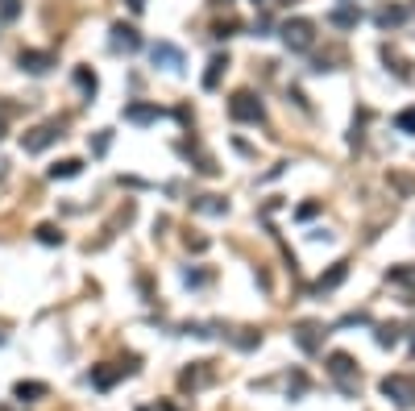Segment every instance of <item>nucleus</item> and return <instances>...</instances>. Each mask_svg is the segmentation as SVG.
I'll use <instances>...</instances> for the list:
<instances>
[{
	"label": "nucleus",
	"mask_w": 415,
	"mask_h": 411,
	"mask_svg": "<svg viewBox=\"0 0 415 411\" xmlns=\"http://www.w3.org/2000/svg\"><path fill=\"white\" fill-rule=\"evenodd\" d=\"M149 58H154V67H162V71H171V75H179L183 71V50L174 46V42H154L149 46Z\"/></svg>",
	"instance_id": "obj_4"
},
{
	"label": "nucleus",
	"mask_w": 415,
	"mask_h": 411,
	"mask_svg": "<svg viewBox=\"0 0 415 411\" xmlns=\"http://www.w3.org/2000/svg\"><path fill=\"white\" fill-rule=\"evenodd\" d=\"M387 279L399 283V287H415V266H411V262H407V266H391V270H387Z\"/></svg>",
	"instance_id": "obj_17"
},
{
	"label": "nucleus",
	"mask_w": 415,
	"mask_h": 411,
	"mask_svg": "<svg viewBox=\"0 0 415 411\" xmlns=\"http://www.w3.org/2000/svg\"><path fill=\"white\" fill-rule=\"evenodd\" d=\"M17 13H21V0H0V17L4 21H13Z\"/></svg>",
	"instance_id": "obj_23"
},
{
	"label": "nucleus",
	"mask_w": 415,
	"mask_h": 411,
	"mask_svg": "<svg viewBox=\"0 0 415 411\" xmlns=\"http://www.w3.org/2000/svg\"><path fill=\"white\" fill-rule=\"evenodd\" d=\"M224 67H228V58H224V54H216V58L208 63V71H204V88H208V92H212V88L220 83V75H224Z\"/></svg>",
	"instance_id": "obj_15"
},
{
	"label": "nucleus",
	"mask_w": 415,
	"mask_h": 411,
	"mask_svg": "<svg viewBox=\"0 0 415 411\" xmlns=\"http://www.w3.org/2000/svg\"><path fill=\"white\" fill-rule=\"evenodd\" d=\"M63 137V129H58V121H50V125H38V129H29V133H21V150L25 154H42L46 145H54Z\"/></svg>",
	"instance_id": "obj_3"
},
{
	"label": "nucleus",
	"mask_w": 415,
	"mask_h": 411,
	"mask_svg": "<svg viewBox=\"0 0 415 411\" xmlns=\"http://www.w3.org/2000/svg\"><path fill=\"white\" fill-rule=\"evenodd\" d=\"M50 67H54V54H50V50H21V71L46 75Z\"/></svg>",
	"instance_id": "obj_7"
},
{
	"label": "nucleus",
	"mask_w": 415,
	"mask_h": 411,
	"mask_svg": "<svg viewBox=\"0 0 415 411\" xmlns=\"http://www.w3.org/2000/svg\"><path fill=\"white\" fill-rule=\"evenodd\" d=\"M345 274H349V262H337L328 274H320V279H316V291H320V295H324V291H337L345 283Z\"/></svg>",
	"instance_id": "obj_11"
},
{
	"label": "nucleus",
	"mask_w": 415,
	"mask_h": 411,
	"mask_svg": "<svg viewBox=\"0 0 415 411\" xmlns=\"http://www.w3.org/2000/svg\"><path fill=\"white\" fill-rule=\"evenodd\" d=\"M125 374V365H100V370H92V387H100V390H108L117 378Z\"/></svg>",
	"instance_id": "obj_12"
},
{
	"label": "nucleus",
	"mask_w": 415,
	"mask_h": 411,
	"mask_svg": "<svg viewBox=\"0 0 415 411\" xmlns=\"http://www.w3.org/2000/svg\"><path fill=\"white\" fill-rule=\"evenodd\" d=\"M283 46L295 50V54L312 50L316 46V25L308 21V17H291V21L283 25Z\"/></svg>",
	"instance_id": "obj_1"
},
{
	"label": "nucleus",
	"mask_w": 415,
	"mask_h": 411,
	"mask_svg": "<svg viewBox=\"0 0 415 411\" xmlns=\"http://www.w3.org/2000/svg\"><path fill=\"white\" fill-rule=\"evenodd\" d=\"M228 117L245 121V125H262L266 121V108H262V100L253 96V92H237V96L228 100Z\"/></svg>",
	"instance_id": "obj_2"
},
{
	"label": "nucleus",
	"mask_w": 415,
	"mask_h": 411,
	"mask_svg": "<svg viewBox=\"0 0 415 411\" xmlns=\"http://www.w3.org/2000/svg\"><path fill=\"white\" fill-rule=\"evenodd\" d=\"M79 170H83L79 158H63V162H54V167H50V179H75Z\"/></svg>",
	"instance_id": "obj_16"
},
{
	"label": "nucleus",
	"mask_w": 415,
	"mask_h": 411,
	"mask_svg": "<svg viewBox=\"0 0 415 411\" xmlns=\"http://www.w3.org/2000/svg\"><path fill=\"white\" fill-rule=\"evenodd\" d=\"M332 21H337V25H357V21H362V9H337V13H332Z\"/></svg>",
	"instance_id": "obj_20"
},
{
	"label": "nucleus",
	"mask_w": 415,
	"mask_h": 411,
	"mask_svg": "<svg viewBox=\"0 0 415 411\" xmlns=\"http://www.w3.org/2000/svg\"><path fill=\"white\" fill-rule=\"evenodd\" d=\"M382 395H387V399H394L399 407H415V383H411V378H403V374L382 378Z\"/></svg>",
	"instance_id": "obj_5"
},
{
	"label": "nucleus",
	"mask_w": 415,
	"mask_h": 411,
	"mask_svg": "<svg viewBox=\"0 0 415 411\" xmlns=\"http://www.w3.org/2000/svg\"><path fill=\"white\" fill-rule=\"evenodd\" d=\"M374 21L382 25V29L403 25V21H407V9H403V4H387V9H378V17H374Z\"/></svg>",
	"instance_id": "obj_13"
},
{
	"label": "nucleus",
	"mask_w": 415,
	"mask_h": 411,
	"mask_svg": "<svg viewBox=\"0 0 415 411\" xmlns=\"http://www.w3.org/2000/svg\"><path fill=\"white\" fill-rule=\"evenodd\" d=\"M4 129H9V104L0 100V137H4Z\"/></svg>",
	"instance_id": "obj_27"
},
{
	"label": "nucleus",
	"mask_w": 415,
	"mask_h": 411,
	"mask_svg": "<svg viewBox=\"0 0 415 411\" xmlns=\"http://www.w3.org/2000/svg\"><path fill=\"white\" fill-rule=\"evenodd\" d=\"M75 83H79L88 96H96V75L88 71V67H79V71H75Z\"/></svg>",
	"instance_id": "obj_19"
},
{
	"label": "nucleus",
	"mask_w": 415,
	"mask_h": 411,
	"mask_svg": "<svg viewBox=\"0 0 415 411\" xmlns=\"http://www.w3.org/2000/svg\"><path fill=\"white\" fill-rule=\"evenodd\" d=\"M42 395H46L42 383H17V399H21V403H38Z\"/></svg>",
	"instance_id": "obj_18"
},
{
	"label": "nucleus",
	"mask_w": 415,
	"mask_h": 411,
	"mask_svg": "<svg viewBox=\"0 0 415 411\" xmlns=\"http://www.w3.org/2000/svg\"><path fill=\"white\" fill-rule=\"evenodd\" d=\"M411 353H415V337H411Z\"/></svg>",
	"instance_id": "obj_30"
},
{
	"label": "nucleus",
	"mask_w": 415,
	"mask_h": 411,
	"mask_svg": "<svg viewBox=\"0 0 415 411\" xmlns=\"http://www.w3.org/2000/svg\"><path fill=\"white\" fill-rule=\"evenodd\" d=\"M38 241H46V245H63V233H58L54 224H42V229H38Z\"/></svg>",
	"instance_id": "obj_21"
},
{
	"label": "nucleus",
	"mask_w": 415,
	"mask_h": 411,
	"mask_svg": "<svg viewBox=\"0 0 415 411\" xmlns=\"http://www.w3.org/2000/svg\"><path fill=\"white\" fill-rule=\"evenodd\" d=\"M142 411H174V407H142Z\"/></svg>",
	"instance_id": "obj_29"
},
{
	"label": "nucleus",
	"mask_w": 415,
	"mask_h": 411,
	"mask_svg": "<svg viewBox=\"0 0 415 411\" xmlns=\"http://www.w3.org/2000/svg\"><path fill=\"white\" fill-rule=\"evenodd\" d=\"M129 9H137V13H142V9H146V0H129Z\"/></svg>",
	"instance_id": "obj_28"
},
{
	"label": "nucleus",
	"mask_w": 415,
	"mask_h": 411,
	"mask_svg": "<svg viewBox=\"0 0 415 411\" xmlns=\"http://www.w3.org/2000/svg\"><path fill=\"white\" fill-rule=\"evenodd\" d=\"M399 129H403V133H415V108H407V113L399 117Z\"/></svg>",
	"instance_id": "obj_25"
},
{
	"label": "nucleus",
	"mask_w": 415,
	"mask_h": 411,
	"mask_svg": "<svg viewBox=\"0 0 415 411\" xmlns=\"http://www.w3.org/2000/svg\"><path fill=\"white\" fill-rule=\"evenodd\" d=\"M328 374L341 383V390H353V378H357V365H353V358L349 353H332L328 358Z\"/></svg>",
	"instance_id": "obj_6"
},
{
	"label": "nucleus",
	"mask_w": 415,
	"mask_h": 411,
	"mask_svg": "<svg viewBox=\"0 0 415 411\" xmlns=\"http://www.w3.org/2000/svg\"><path fill=\"white\" fill-rule=\"evenodd\" d=\"M108 142H112V137H108V129H104V133L96 137V145H92V150H96V154H104V150H108Z\"/></svg>",
	"instance_id": "obj_26"
},
{
	"label": "nucleus",
	"mask_w": 415,
	"mask_h": 411,
	"mask_svg": "<svg viewBox=\"0 0 415 411\" xmlns=\"http://www.w3.org/2000/svg\"><path fill=\"white\" fill-rule=\"evenodd\" d=\"M394 340H399V328H394V324H382V328H378V345H382V349H391Z\"/></svg>",
	"instance_id": "obj_22"
},
{
	"label": "nucleus",
	"mask_w": 415,
	"mask_h": 411,
	"mask_svg": "<svg viewBox=\"0 0 415 411\" xmlns=\"http://www.w3.org/2000/svg\"><path fill=\"white\" fill-rule=\"evenodd\" d=\"M112 50H125V54L142 50V33L133 25H112Z\"/></svg>",
	"instance_id": "obj_8"
},
{
	"label": "nucleus",
	"mask_w": 415,
	"mask_h": 411,
	"mask_svg": "<svg viewBox=\"0 0 415 411\" xmlns=\"http://www.w3.org/2000/svg\"><path fill=\"white\" fill-rule=\"evenodd\" d=\"M183 283H187V287H204L208 274H204V270H183Z\"/></svg>",
	"instance_id": "obj_24"
},
{
	"label": "nucleus",
	"mask_w": 415,
	"mask_h": 411,
	"mask_svg": "<svg viewBox=\"0 0 415 411\" xmlns=\"http://www.w3.org/2000/svg\"><path fill=\"white\" fill-rule=\"evenodd\" d=\"M320 333H324L320 324H299V328H295L299 349H303V353H316V349H320Z\"/></svg>",
	"instance_id": "obj_9"
},
{
	"label": "nucleus",
	"mask_w": 415,
	"mask_h": 411,
	"mask_svg": "<svg viewBox=\"0 0 415 411\" xmlns=\"http://www.w3.org/2000/svg\"><path fill=\"white\" fill-rule=\"evenodd\" d=\"M158 117H162V108H154V104H129L125 108V121H133V125H149Z\"/></svg>",
	"instance_id": "obj_10"
},
{
	"label": "nucleus",
	"mask_w": 415,
	"mask_h": 411,
	"mask_svg": "<svg viewBox=\"0 0 415 411\" xmlns=\"http://www.w3.org/2000/svg\"><path fill=\"white\" fill-rule=\"evenodd\" d=\"M191 208H196V212H208V217H224V212H228V204H224L220 195H199Z\"/></svg>",
	"instance_id": "obj_14"
}]
</instances>
